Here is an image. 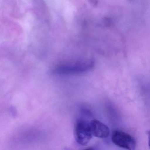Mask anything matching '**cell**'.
Masks as SVG:
<instances>
[{
  "label": "cell",
  "instance_id": "1",
  "mask_svg": "<svg viewBox=\"0 0 150 150\" xmlns=\"http://www.w3.org/2000/svg\"><path fill=\"white\" fill-rule=\"evenodd\" d=\"M94 66L91 60L79 61L59 65L53 69V73L59 75H68L79 74L87 72Z\"/></svg>",
  "mask_w": 150,
  "mask_h": 150
},
{
  "label": "cell",
  "instance_id": "2",
  "mask_svg": "<svg viewBox=\"0 0 150 150\" xmlns=\"http://www.w3.org/2000/svg\"><path fill=\"white\" fill-rule=\"evenodd\" d=\"M74 137L78 144L81 145L87 144L92 139V135L89 124L82 120L79 119L74 125Z\"/></svg>",
  "mask_w": 150,
  "mask_h": 150
},
{
  "label": "cell",
  "instance_id": "3",
  "mask_svg": "<svg viewBox=\"0 0 150 150\" xmlns=\"http://www.w3.org/2000/svg\"><path fill=\"white\" fill-rule=\"evenodd\" d=\"M111 140L117 146L127 150H134L137 145L135 139L122 131H114L111 136Z\"/></svg>",
  "mask_w": 150,
  "mask_h": 150
},
{
  "label": "cell",
  "instance_id": "4",
  "mask_svg": "<svg viewBox=\"0 0 150 150\" xmlns=\"http://www.w3.org/2000/svg\"><path fill=\"white\" fill-rule=\"evenodd\" d=\"M92 135L100 138H106L110 135L109 128L97 119L91 121L90 124Z\"/></svg>",
  "mask_w": 150,
  "mask_h": 150
}]
</instances>
